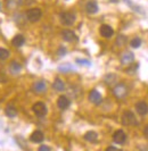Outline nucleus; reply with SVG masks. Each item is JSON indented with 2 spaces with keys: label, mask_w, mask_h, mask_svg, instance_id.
I'll list each match as a JSON object with an SVG mask.
<instances>
[{
  "label": "nucleus",
  "mask_w": 148,
  "mask_h": 151,
  "mask_svg": "<svg viewBox=\"0 0 148 151\" xmlns=\"http://www.w3.org/2000/svg\"><path fill=\"white\" fill-rule=\"evenodd\" d=\"M41 16H42V12H41L40 8H31L26 12V18L32 23L40 21Z\"/></svg>",
  "instance_id": "nucleus-1"
},
{
  "label": "nucleus",
  "mask_w": 148,
  "mask_h": 151,
  "mask_svg": "<svg viewBox=\"0 0 148 151\" xmlns=\"http://www.w3.org/2000/svg\"><path fill=\"white\" fill-rule=\"evenodd\" d=\"M113 93H114V96L118 99L126 98V94H128V88H126L124 84H118V85L114 86Z\"/></svg>",
  "instance_id": "nucleus-2"
},
{
  "label": "nucleus",
  "mask_w": 148,
  "mask_h": 151,
  "mask_svg": "<svg viewBox=\"0 0 148 151\" xmlns=\"http://www.w3.org/2000/svg\"><path fill=\"white\" fill-rule=\"evenodd\" d=\"M60 22L66 26H71L75 22V15L71 12H64L60 14Z\"/></svg>",
  "instance_id": "nucleus-3"
},
{
  "label": "nucleus",
  "mask_w": 148,
  "mask_h": 151,
  "mask_svg": "<svg viewBox=\"0 0 148 151\" xmlns=\"http://www.w3.org/2000/svg\"><path fill=\"white\" fill-rule=\"evenodd\" d=\"M122 124L123 125H133V124H137V119H136V116L132 111H124L122 115Z\"/></svg>",
  "instance_id": "nucleus-4"
},
{
  "label": "nucleus",
  "mask_w": 148,
  "mask_h": 151,
  "mask_svg": "<svg viewBox=\"0 0 148 151\" xmlns=\"http://www.w3.org/2000/svg\"><path fill=\"white\" fill-rule=\"evenodd\" d=\"M33 113L37 115L38 117H44L47 115V106L44 105V102H37L34 104L32 107Z\"/></svg>",
  "instance_id": "nucleus-5"
},
{
  "label": "nucleus",
  "mask_w": 148,
  "mask_h": 151,
  "mask_svg": "<svg viewBox=\"0 0 148 151\" xmlns=\"http://www.w3.org/2000/svg\"><path fill=\"white\" fill-rule=\"evenodd\" d=\"M89 100H90V102L94 104V105H99V104H102L103 98H102V94H100L98 91L92 90L89 93Z\"/></svg>",
  "instance_id": "nucleus-6"
},
{
  "label": "nucleus",
  "mask_w": 148,
  "mask_h": 151,
  "mask_svg": "<svg viewBox=\"0 0 148 151\" xmlns=\"http://www.w3.org/2000/svg\"><path fill=\"white\" fill-rule=\"evenodd\" d=\"M126 140V134L122 131V129H118L114 134H113V141L118 144L124 143Z\"/></svg>",
  "instance_id": "nucleus-7"
},
{
  "label": "nucleus",
  "mask_w": 148,
  "mask_h": 151,
  "mask_svg": "<svg viewBox=\"0 0 148 151\" xmlns=\"http://www.w3.org/2000/svg\"><path fill=\"white\" fill-rule=\"evenodd\" d=\"M100 34H102V37L106 39H110L114 34V31L112 29L110 25H106V24H104L100 26Z\"/></svg>",
  "instance_id": "nucleus-8"
},
{
  "label": "nucleus",
  "mask_w": 148,
  "mask_h": 151,
  "mask_svg": "<svg viewBox=\"0 0 148 151\" xmlns=\"http://www.w3.org/2000/svg\"><path fill=\"white\" fill-rule=\"evenodd\" d=\"M136 110H137V113L139 114L140 116H145L148 113V105L145 101H139L136 105Z\"/></svg>",
  "instance_id": "nucleus-9"
},
{
  "label": "nucleus",
  "mask_w": 148,
  "mask_h": 151,
  "mask_svg": "<svg viewBox=\"0 0 148 151\" xmlns=\"http://www.w3.org/2000/svg\"><path fill=\"white\" fill-rule=\"evenodd\" d=\"M70 105H71V101H70V99L67 98V97H65V96H60L58 98V100H57V106H58L59 109H66V108H68L70 107Z\"/></svg>",
  "instance_id": "nucleus-10"
},
{
  "label": "nucleus",
  "mask_w": 148,
  "mask_h": 151,
  "mask_svg": "<svg viewBox=\"0 0 148 151\" xmlns=\"http://www.w3.org/2000/svg\"><path fill=\"white\" fill-rule=\"evenodd\" d=\"M62 37L63 39L66 41V42H73L76 40V35H75V33H74L73 31L71 30H64L62 32Z\"/></svg>",
  "instance_id": "nucleus-11"
},
{
  "label": "nucleus",
  "mask_w": 148,
  "mask_h": 151,
  "mask_svg": "<svg viewBox=\"0 0 148 151\" xmlns=\"http://www.w3.org/2000/svg\"><path fill=\"white\" fill-rule=\"evenodd\" d=\"M44 135L41 131H34L31 134V136H30V140L32 142H34V143H41L44 141Z\"/></svg>",
  "instance_id": "nucleus-12"
},
{
  "label": "nucleus",
  "mask_w": 148,
  "mask_h": 151,
  "mask_svg": "<svg viewBox=\"0 0 148 151\" xmlns=\"http://www.w3.org/2000/svg\"><path fill=\"white\" fill-rule=\"evenodd\" d=\"M133 60H134V55L132 52H130V51L124 52L121 57V63L123 65H130L131 63H133Z\"/></svg>",
  "instance_id": "nucleus-13"
},
{
  "label": "nucleus",
  "mask_w": 148,
  "mask_h": 151,
  "mask_svg": "<svg viewBox=\"0 0 148 151\" xmlns=\"http://www.w3.org/2000/svg\"><path fill=\"white\" fill-rule=\"evenodd\" d=\"M21 70H22V65H21L20 63H17V61H12V63L9 64V72H10L12 74L17 75Z\"/></svg>",
  "instance_id": "nucleus-14"
},
{
  "label": "nucleus",
  "mask_w": 148,
  "mask_h": 151,
  "mask_svg": "<svg viewBox=\"0 0 148 151\" xmlns=\"http://www.w3.org/2000/svg\"><path fill=\"white\" fill-rule=\"evenodd\" d=\"M86 10L89 14H96L98 12V5H97L96 1H88L87 5H86Z\"/></svg>",
  "instance_id": "nucleus-15"
},
{
  "label": "nucleus",
  "mask_w": 148,
  "mask_h": 151,
  "mask_svg": "<svg viewBox=\"0 0 148 151\" xmlns=\"http://www.w3.org/2000/svg\"><path fill=\"white\" fill-rule=\"evenodd\" d=\"M33 90L36 91L37 93H44L47 90V84H46L44 81H38V82L34 83Z\"/></svg>",
  "instance_id": "nucleus-16"
},
{
  "label": "nucleus",
  "mask_w": 148,
  "mask_h": 151,
  "mask_svg": "<svg viewBox=\"0 0 148 151\" xmlns=\"http://www.w3.org/2000/svg\"><path fill=\"white\" fill-rule=\"evenodd\" d=\"M24 42H25V38L23 37L22 34H17L16 37H14V39L12 40V45L16 47V48H20V47H22L24 45Z\"/></svg>",
  "instance_id": "nucleus-17"
},
{
  "label": "nucleus",
  "mask_w": 148,
  "mask_h": 151,
  "mask_svg": "<svg viewBox=\"0 0 148 151\" xmlns=\"http://www.w3.org/2000/svg\"><path fill=\"white\" fill-rule=\"evenodd\" d=\"M97 139H98V134L94 131H89L84 134V140L89 142H96Z\"/></svg>",
  "instance_id": "nucleus-18"
},
{
  "label": "nucleus",
  "mask_w": 148,
  "mask_h": 151,
  "mask_svg": "<svg viewBox=\"0 0 148 151\" xmlns=\"http://www.w3.org/2000/svg\"><path fill=\"white\" fill-rule=\"evenodd\" d=\"M52 88L55 89L56 91H64V89H65V84H64V82L60 80V78H56L55 80V82L52 83Z\"/></svg>",
  "instance_id": "nucleus-19"
},
{
  "label": "nucleus",
  "mask_w": 148,
  "mask_h": 151,
  "mask_svg": "<svg viewBox=\"0 0 148 151\" xmlns=\"http://www.w3.org/2000/svg\"><path fill=\"white\" fill-rule=\"evenodd\" d=\"M5 113H6V115H7L8 117L13 118V117H15L17 115V110H16V108L14 106H7L6 109H5Z\"/></svg>",
  "instance_id": "nucleus-20"
},
{
  "label": "nucleus",
  "mask_w": 148,
  "mask_h": 151,
  "mask_svg": "<svg viewBox=\"0 0 148 151\" xmlns=\"http://www.w3.org/2000/svg\"><path fill=\"white\" fill-rule=\"evenodd\" d=\"M8 57H9V51L5 48H0V59L6 60Z\"/></svg>",
  "instance_id": "nucleus-21"
},
{
  "label": "nucleus",
  "mask_w": 148,
  "mask_h": 151,
  "mask_svg": "<svg viewBox=\"0 0 148 151\" xmlns=\"http://www.w3.org/2000/svg\"><path fill=\"white\" fill-rule=\"evenodd\" d=\"M141 45V40L139 38H134L131 41V47L134 48V49H137V48H139Z\"/></svg>",
  "instance_id": "nucleus-22"
},
{
  "label": "nucleus",
  "mask_w": 148,
  "mask_h": 151,
  "mask_svg": "<svg viewBox=\"0 0 148 151\" xmlns=\"http://www.w3.org/2000/svg\"><path fill=\"white\" fill-rule=\"evenodd\" d=\"M126 37H123V35H120L118 38V40H116V45H118V47H122V45L126 43Z\"/></svg>",
  "instance_id": "nucleus-23"
},
{
  "label": "nucleus",
  "mask_w": 148,
  "mask_h": 151,
  "mask_svg": "<svg viewBox=\"0 0 148 151\" xmlns=\"http://www.w3.org/2000/svg\"><path fill=\"white\" fill-rule=\"evenodd\" d=\"M58 69L60 70V72H63V73H66V72H68V70H72L73 68L71 67L70 65H64V66H59L58 67Z\"/></svg>",
  "instance_id": "nucleus-24"
},
{
  "label": "nucleus",
  "mask_w": 148,
  "mask_h": 151,
  "mask_svg": "<svg viewBox=\"0 0 148 151\" xmlns=\"http://www.w3.org/2000/svg\"><path fill=\"white\" fill-rule=\"evenodd\" d=\"M76 63L80 64V65H83V66H90V61L86 60V59H76Z\"/></svg>",
  "instance_id": "nucleus-25"
},
{
  "label": "nucleus",
  "mask_w": 148,
  "mask_h": 151,
  "mask_svg": "<svg viewBox=\"0 0 148 151\" xmlns=\"http://www.w3.org/2000/svg\"><path fill=\"white\" fill-rule=\"evenodd\" d=\"M38 151H50V148H49V147H48V145H40V147H39V150Z\"/></svg>",
  "instance_id": "nucleus-26"
},
{
  "label": "nucleus",
  "mask_w": 148,
  "mask_h": 151,
  "mask_svg": "<svg viewBox=\"0 0 148 151\" xmlns=\"http://www.w3.org/2000/svg\"><path fill=\"white\" fill-rule=\"evenodd\" d=\"M65 53H66V49H65V48H63V47H62V48H59V50H58L59 56H64Z\"/></svg>",
  "instance_id": "nucleus-27"
},
{
  "label": "nucleus",
  "mask_w": 148,
  "mask_h": 151,
  "mask_svg": "<svg viewBox=\"0 0 148 151\" xmlns=\"http://www.w3.org/2000/svg\"><path fill=\"white\" fill-rule=\"evenodd\" d=\"M137 68H138V65H136L134 67L129 68V69H128V73H129V74H133V73L136 72V69H137Z\"/></svg>",
  "instance_id": "nucleus-28"
},
{
  "label": "nucleus",
  "mask_w": 148,
  "mask_h": 151,
  "mask_svg": "<svg viewBox=\"0 0 148 151\" xmlns=\"http://www.w3.org/2000/svg\"><path fill=\"white\" fill-rule=\"evenodd\" d=\"M32 0H20V5H30Z\"/></svg>",
  "instance_id": "nucleus-29"
},
{
  "label": "nucleus",
  "mask_w": 148,
  "mask_h": 151,
  "mask_svg": "<svg viewBox=\"0 0 148 151\" xmlns=\"http://www.w3.org/2000/svg\"><path fill=\"white\" fill-rule=\"evenodd\" d=\"M105 151H122V150L118 149V148H115V147H108Z\"/></svg>",
  "instance_id": "nucleus-30"
},
{
  "label": "nucleus",
  "mask_w": 148,
  "mask_h": 151,
  "mask_svg": "<svg viewBox=\"0 0 148 151\" xmlns=\"http://www.w3.org/2000/svg\"><path fill=\"white\" fill-rule=\"evenodd\" d=\"M144 133H145V136L148 139V125H146V127L144 129Z\"/></svg>",
  "instance_id": "nucleus-31"
}]
</instances>
